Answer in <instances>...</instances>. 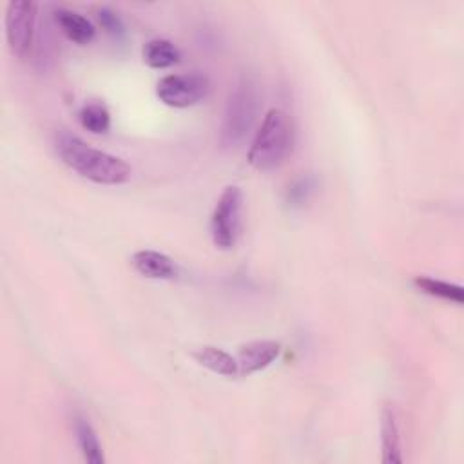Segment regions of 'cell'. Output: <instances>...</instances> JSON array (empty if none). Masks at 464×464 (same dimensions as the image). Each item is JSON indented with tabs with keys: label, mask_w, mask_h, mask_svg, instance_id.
I'll return each mask as SVG.
<instances>
[{
	"label": "cell",
	"mask_w": 464,
	"mask_h": 464,
	"mask_svg": "<svg viewBox=\"0 0 464 464\" xmlns=\"http://www.w3.org/2000/svg\"><path fill=\"white\" fill-rule=\"evenodd\" d=\"M54 145L62 161L92 183L123 185L130 179V167L121 158L91 147L71 132H58Z\"/></svg>",
	"instance_id": "6da1fadb"
},
{
	"label": "cell",
	"mask_w": 464,
	"mask_h": 464,
	"mask_svg": "<svg viewBox=\"0 0 464 464\" xmlns=\"http://www.w3.org/2000/svg\"><path fill=\"white\" fill-rule=\"evenodd\" d=\"M294 125L283 109H270L254 134L246 160L256 170H274L290 154Z\"/></svg>",
	"instance_id": "7a4b0ae2"
},
{
	"label": "cell",
	"mask_w": 464,
	"mask_h": 464,
	"mask_svg": "<svg viewBox=\"0 0 464 464\" xmlns=\"http://www.w3.org/2000/svg\"><path fill=\"white\" fill-rule=\"evenodd\" d=\"M257 112V94L250 80H239L228 94L219 140L225 147L239 145L250 132Z\"/></svg>",
	"instance_id": "3957f363"
},
{
	"label": "cell",
	"mask_w": 464,
	"mask_h": 464,
	"mask_svg": "<svg viewBox=\"0 0 464 464\" xmlns=\"http://www.w3.org/2000/svg\"><path fill=\"white\" fill-rule=\"evenodd\" d=\"M243 192L237 185H228L219 194L210 216L212 243L221 250L236 246L241 234Z\"/></svg>",
	"instance_id": "277c9868"
},
{
	"label": "cell",
	"mask_w": 464,
	"mask_h": 464,
	"mask_svg": "<svg viewBox=\"0 0 464 464\" xmlns=\"http://www.w3.org/2000/svg\"><path fill=\"white\" fill-rule=\"evenodd\" d=\"M210 92V80L199 71L167 74L156 85V96L169 107L185 109L203 102Z\"/></svg>",
	"instance_id": "5b68a950"
},
{
	"label": "cell",
	"mask_w": 464,
	"mask_h": 464,
	"mask_svg": "<svg viewBox=\"0 0 464 464\" xmlns=\"http://www.w3.org/2000/svg\"><path fill=\"white\" fill-rule=\"evenodd\" d=\"M36 25V4L31 0H13L5 9V38L16 58L31 53Z\"/></svg>",
	"instance_id": "8992f818"
},
{
	"label": "cell",
	"mask_w": 464,
	"mask_h": 464,
	"mask_svg": "<svg viewBox=\"0 0 464 464\" xmlns=\"http://www.w3.org/2000/svg\"><path fill=\"white\" fill-rule=\"evenodd\" d=\"M281 353V343L272 339H257L239 346L237 364L239 375H252L268 368Z\"/></svg>",
	"instance_id": "52a82bcc"
},
{
	"label": "cell",
	"mask_w": 464,
	"mask_h": 464,
	"mask_svg": "<svg viewBox=\"0 0 464 464\" xmlns=\"http://www.w3.org/2000/svg\"><path fill=\"white\" fill-rule=\"evenodd\" d=\"M381 460L384 464H401V430H399V415L392 404H386L381 411Z\"/></svg>",
	"instance_id": "ba28073f"
},
{
	"label": "cell",
	"mask_w": 464,
	"mask_h": 464,
	"mask_svg": "<svg viewBox=\"0 0 464 464\" xmlns=\"http://www.w3.org/2000/svg\"><path fill=\"white\" fill-rule=\"evenodd\" d=\"M132 268L149 279H172L178 274L176 263L163 252L158 250H136L130 257Z\"/></svg>",
	"instance_id": "9c48e42d"
},
{
	"label": "cell",
	"mask_w": 464,
	"mask_h": 464,
	"mask_svg": "<svg viewBox=\"0 0 464 464\" xmlns=\"http://www.w3.org/2000/svg\"><path fill=\"white\" fill-rule=\"evenodd\" d=\"M192 359L199 366H203V368H207V370H210L218 375H223V377L239 375L237 359L232 357L228 352L218 348V346H210V344L199 346L192 352Z\"/></svg>",
	"instance_id": "30bf717a"
},
{
	"label": "cell",
	"mask_w": 464,
	"mask_h": 464,
	"mask_svg": "<svg viewBox=\"0 0 464 464\" xmlns=\"http://www.w3.org/2000/svg\"><path fill=\"white\" fill-rule=\"evenodd\" d=\"M54 20L63 31V34L74 42V44H89L96 36V27L89 18L83 14L71 11V9H56L54 11Z\"/></svg>",
	"instance_id": "8fae6325"
},
{
	"label": "cell",
	"mask_w": 464,
	"mask_h": 464,
	"mask_svg": "<svg viewBox=\"0 0 464 464\" xmlns=\"http://www.w3.org/2000/svg\"><path fill=\"white\" fill-rule=\"evenodd\" d=\"M179 58V49L167 38H152L143 45V62L152 69L172 67Z\"/></svg>",
	"instance_id": "7c38bea8"
},
{
	"label": "cell",
	"mask_w": 464,
	"mask_h": 464,
	"mask_svg": "<svg viewBox=\"0 0 464 464\" xmlns=\"http://www.w3.org/2000/svg\"><path fill=\"white\" fill-rule=\"evenodd\" d=\"M74 433H76V440H78L83 459L89 464H103L105 457H103V450H102L98 433L85 417H76Z\"/></svg>",
	"instance_id": "4fadbf2b"
},
{
	"label": "cell",
	"mask_w": 464,
	"mask_h": 464,
	"mask_svg": "<svg viewBox=\"0 0 464 464\" xmlns=\"http://www.w3.org/2000/svg\"><path fill=\"white\" fill-rule=\"evenodd\" d=\"M413 285L417 286V290H420L422 294H428L431 297H439V299H444V301H450L455 304L464 303V290L460 285L435 279L430 276H415Z\"/></svg>",
	"instance_id": "5bb4252c"
},
{
	"label": "cell",
	"mask_w": 464,
	"mask_h": 464,
	"mask_svg": "<svg viewBox=\"0 0 464 464\" xmlns=\"http://www.w3.org/2000/svg\"><path fill=\"white\" fill-rule=\"evenodd\" d=\"M80 123L85 130L92 134H103L111 127V112L109 109L100 102L85 103L78 112Z\"/></svg>",
	"instance_id": "9a60e30c"
},
{
	"label": "cell",
	"mask_w": 464,
	"mask_h": 464,
	"mask_svg": "<svg viewBox=\"0 0 464 464\" xmlns=\"http://www.w3.org/2000/svg\"><path fill=\"white\" fill-rule=\"evenodd\" d=\"M96 18H98V22L102 24V27H103L109 34H112V36L123 34L121 18H120L118 13H114L112 9H109V7H100V9L96 11Z\"/></svg>",
	"instance_id": "2e32d148"
},
{
	"label": "cell",
	"mask_w": 464,
	"mask_h": 464,
	"mask_svg": "<svg viewBox=\"0 0 464 464\" xmlns=\"http://www.w3.org/2000/svg\"><path fill=\"white\" fill-rule=\"evenodd\" d=\"M312 190H314L312 179L310 178H299L288 187V201L292 205H303L304 201H308Z\"/></svg>",
	"instance_id": "e0dca14e"
}]
</instances>
